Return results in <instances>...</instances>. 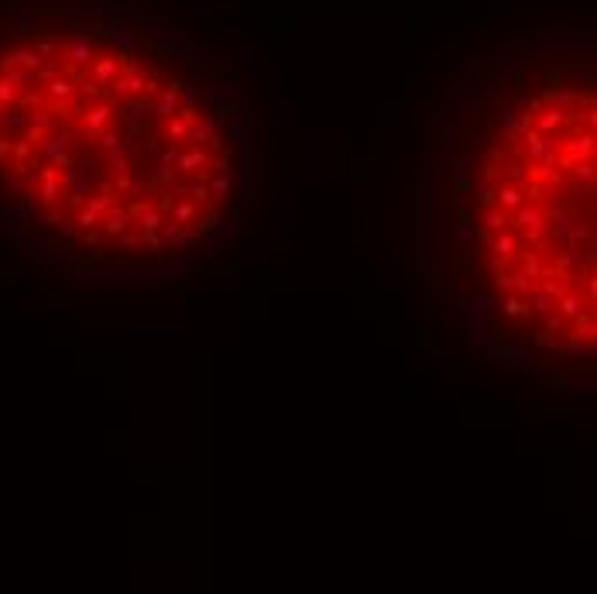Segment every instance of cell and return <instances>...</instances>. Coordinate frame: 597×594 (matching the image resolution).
Instances as JSON below:
<instances>
[{
  "label": "cell",
  "instance_id": "obj_1",
  "mask_svg": "<svg viewBox=\"0 0 597 594\" xmlns=\"http://www.w3.org/2000/svg\"><path fill=\"white\" fill-rule=\"evenodd\" d=\"M73 127H62V131H45L38 138V151L42 158L52 165V169H66L69 165V155H73Z\"/></svg>",
  "mask_w": 597,
  "mask_h": 594
},
{
  "label": "cell",
  "instance_id": "obj_2",
  "mask_svg": "<svg viewBox=\"0 0 597 594\" xmlns=\"http://www.w3.org/2000/svg\"><path fill=\"white\" fill-rule=\"evenodd\" d=\"M209 151L203 148V145H186L179 155H175V172H182V175H192V172H199V169H209Z\"/></svg>",
  "mask_w": 597,
  "mask_h": 594
},
{
  "label": "cell",
  "instance_id": "obj_3",
  "mask_svg": "<svg viewBox=\"0 0 597 594\" xmlns=\"http://www.w3.org/2000/svg\"><path fill=\"white\" fill-rule=\"evenodd\" d=\"M566 124H570V110H556V107H546V103H542V110L532 114V127H535L539 134H556V131H563Z\"/></svg>",
  "mask_w": 597,
  "mask_h": 594
},
{
  "label": "cell",
  "instance_id": "obj_4",
  "mask_svg": "<svg viewBox=\"0 0 597 594\" xmlns=\"http://www.w3.org/2000/svg\"><path fill=\"white\" fill-rule=\"evenodd\" d=\"M103 234L107 237H117V234H124L127 227H131V210L127 206H117V203H110V210L103 213Z\"/></svg>",
  "mask_w": 597,
  "mask_h": 594
},
{
  "label": "cell",
  "instance_id": "obj_5",
  "mask_svg": "<svg viewBox=\"0 0 597 594\" xmlns=\"http://www.w3.org/2000/svg\"><path fill=\"white\" fill-rule=\"evenodd\" d=\"M494 203H498L501 210H518L522 203H529V193H525L522 186L501 182V186H494Z\"/></svg>",
  "mask_w": 597,
  "mask_h": 594
},
{
  "label": "cell",
  "instance_id": "obj_6",
  "mask_svg": "<svg viewBox=\"0 0 597 594\" xmlns=\"http://www.w3.org/2000/svg\"><path fill=\"white\" fill-rule=\"evenodd\" d=\"M559 151H566V165L570 162H590V155H594V131H587V134H580V138H573L566 148H559Z\"/></svg>",
  "mask_w": 597,
  "mask_h": 594
},
{
  "label": "cell",
  "instance_id": "obj_7",
  "mask_svg": "<svg viewBox=\"0 0 597 594\" xmlns=\"http://www.w3.org/2000/svg\"><path fill=\"white\" fill-rule=\"evenodd\" d=\"M199 216H203V210H199V203H192V199H179V203L168 210V220L179 223V227H196Z\"/></svg>",
  "mask_w": 597,
  "mask_h": 594
},
{
  "label": "cell",
  "instance_id": "obj_8",
  "mask_svg": "<svg viewBox=\"0 0 597 594\" xmlns=\"http://www.w3.org/2000/svg\"><path fill=\"white\" fill-rule=\"evenodd\" d=\"M179 275H186V264L182 261H168V264H155V268L134 271V282H158V278H179Z\"/></svg>",
  "mask_w": 597,
  "mask_h": 594
},
{
  "label": "cell",
  "instance_id": "obj_9",
  "mask_svg": "<svg viewBox=\"0 0 597 594\" xmlns=\"http://www.w3.org/2000/svg\"><path fill=\"white\" fill-rule=\"evenodd\" d=\"M542 103H546V107H556V110H573V107L580 103V93L556 86V90H546V93H542Z\"/></svg>",
  "mask_w": 597,
  "mask_h": 594
},
{
  "label": "cell",
  "instance_id": "obj_10",
  "mask_svg": "<svg viewBox=\"0 0 597 594\" xmlns=\"http://www.w3.org/2000/svg\"><path fill=\"white\" fill-rule=\"evenodd\" d=\"M189 127H192V124H189L182 114H172V117H165V121H162V134H165V141H182V145H186Z\"/></svg>",
  "mask_w": 597,
  "mask_h": 594
},
{
  "label": "cell",
  "instance_id": "obj_11",
  "mask_svg": "<svg viewBox=\"0 0 597 594\" xmlns=\"http://www.w3.org/2000/svg\"><path fill=\"white\" fill-rule=\"evenodd\" d=\"M515 223H518L522 230H546V216H542L535 206H529V203H522V206L515 210Z\"/></svg>",
  "mask_w": 597,
  "mask_h": 594
},
{
  "label": "cell",
  "instance_id": "obj_12",
  "mask_svg": "<svg viewBox=\"0 0 597 594\" xmlns=\"http://www.w3.org/2000/svg\"><path fill=\"white\" fill-rule=\"evenodd\" d=\"M498 237H494V254L501 258V261H508L511 254H515V230L511 227H501V230H494Z\"/></svg>",
  "mask_w": 597,
  "mask_h": 594
},
{
  "label": "cell",
  "instance_id": "obj_13",
  "mask_svg": "<svg viewBox=\"0 0 597 594\" xmlns=\"http://www.w3.org/2000/svg\"><path fill=\"white\" fill-rule=\"evenodd\" d=\"M107 169H110L114 175L131 169V155H127V148H124V145H117V148H110V151H107Z\"/></svg>",
  "mask_w": 597,
  "mask_h": 594
},
{
  "label": "cell",
  "instance_id": "obj_14",
  "mask_svg": "<svg viewBox=\"0 0 597 594\" xmlns=\"http://www.w3.org/2000/svg\"><path fill=\"white\" fill-rule=\"evenodd\" d=\"M175 148H162L158 151V169H155V179L162 182V179H168V175H175Z\"/></svg>",
  "mask_w": 597,
  "mask_h": 594
},
{
  "label": "cell",
  "instance_id": "obj_15",
  "mask_svg": "<svg viewBox=\"0 0 597 594\" xmlns=\"http://www.w3.org/2000/svg\"><path fill=\"white\" fill-rule=\"evenodd\" d=\"M162 196H168V199H186V196H189V182L168 175V179H162Z\"/></svg>",
  "mask_w": 597,
  "mask_h": 594
},
{
  "label": "cell",
  "instance_id": "obj_16",
  "mask_svg": "<svg viewBox=\"0 0 597 594\" xmlns=\"http://www.w3.org/2000/svg\"><path fill=\"white\" fill-rule=\"evenodd\" d=\"M559 317H566V320H580L583 317V299H580V295H566V299L559 303Z\"/></svg>",
  "mask_w": 597,
  "mask_h": 594
},
{
  "label": "cell",
  "instance_id": "obj_17",
  "mask_svg": "<svg viewBox=\"0 0 597 594\" xmlns=\"http://www.w3.org/2000/svg\"><path fill=\"white\" fill-rule=\"evenodd\" d=\"M186 199H192V203L206 206V203H209V182H206V179H192V182H189V196H186Z\"/></svg>",
  "mask_w": 597,
  "mask_h": 594
},
{
  "label": "cell",
  "instance_id": "obj_18",
  "mask_svg": "<svg viewBox=\"0 0 597 594\" xmlns=\"http://www.w3.org/2000/svg\"><path fill=\"white\" fill-rule=\"evenodd\" d=\"M501 310H505V317H529V306H525L522 295H505Z\"/></svg>",
  "mask_w": 597,
  "mask_h": 594
},
{
  "label": "cell",
  "instance_id": "obj_19",
  "mask_svg": "<svg viewBox=\"0 0 597 594\" xmlns=\"http://www.w3.org/2000/svg\"><path fill=\"white\" fill-rule=\"evenodd\" d=\"M470 193H477V199H481L484 206L494 203V182H491V179H477V182H470Z\"/></svg>",
  "mask_w": 597,
  "mask_h": 594
},
{
  "label": "cell",
  "instance_id": "obj_20",
  "mask_svg": "<svg viewBox=\"0 0 597 594\" xmlns=\"http://www.w3.org/2000/svg\"><path fill=\"white\" fill-rule=\"evenodd\" d=\"M484 227L494 234V230H501V227H508V216H505V210L501 206H487V213H484Z\"/></svg>",
  "mask_w": 597,
  "mask_h": 594
},
{
  "label": "cell",
  "instance_id": "obj_21",
  "mask_svg": "<svg viewBox=\"0 0 597 594\" xmlns=\"http://www.w3.org/2000/svg\"><path fill=\"white\" fill-rule=\"evenodd\" d=\"M570 227H573V216H570L566 210H556V213H552V237L563 240V237L570 234Z\"/></svg>",
  "mask_w": 597,
  "mask_h": 594
},
{
  "label": "cell",
  "instance_id": "obj_22",
  "mask_svg": "<svg viewBox=\"0 0 597 594\" xmlns=\"http://www.w3.org/2000/svg\"><path fill=\"white\" fill-rule=\"evenodd\" d=\"M97 141H100V148H103V151H110V148L124 145V134H120V131H114V127L107 124V127H103V131L97 134Z\"/></svg>",
  "mask_w": 597,
  "mask_h": 594
},
{
  "label": "cell",
  "instance_id": "obj_23",
  "mask_svg": "<svg viewBox=\"0 0 597 594\" xmlns=\"http://www.w3.org/2000/svg\"><path fill=\"white\" fill-rule=\"evenodd\" d=\"M179 100H182V107H199V86L196 83H182L179 86Z\"/></svg>",
  "mask_w": 597,
  "mask_h": 594
},
{
  "label": "cell",
  "instance_id": "obj_24",
  "mask_svg": "<svg viewBox=\"0 0 597 594\" xmlns=\"http://www.w3.org/2000/svg\"><path fill=\"white\" fill-rule=\"evenodd\" d=\"M470 182H474V175H470V158L463 155V158L457 162V186H460V189H470Z\"/></svg>",
  "mask_w": 597,
  "mask_h": 594
},
{
  "label": "cell",
  "instance_id": "obj_25",
  "mask_svg": "<svg viewBox=\"0 0 597 594\" xmlns=\"http://www.w3.org/2000/svg\"><path fill=\"white\" fill-rule=\"evenodd\" d=\"M220 100H223V93H220V90H206V93H199V103H203L206 110H216V107H220Z\"/></svg>",
  "mask_w": 597,
  "mask_h": 594
},
{
  "label": "cell",
  "instance_id": "obj_26",
  "mask_svg": "<svg viewBox=\"0 0 597 594\" xmlns=\"http://www.w3.org/2000/svg\"><path fill=\"white\" fill-rule=\"evenodd\" d=\"M457 237H460V240H470V237H474V220H470L467 213L457 220Z\"/></svg>",
  "mask_w": 597,
  "mask_h": 594
},
{
  "label": "cell",
  "instance_id": "obj_27",
  "mask_svg": "<svg viewBox=\"0 0 597 594\" xmlns=\"http://www.w3.org/2000/svg\"><path fill=\"white\" fill-rule=\"evenodd\" d=\"M117 244H120L124 251H131V247H138V244H141V230H138V234H131V227H127L124 234H117Z\"/></svg>",
  "mask_w": 597,
  "mask_h": 594
},
{
  "label": "cell",
  "instance_id": "obj_28",
  "mask_svg": "<svg viewBox=\"0 0 597 594\" xmlns=\"http://www.w3.org/2000/svg\"><path fill=\"white\" fill-rule=\"evenodd\" d=\"M477 341H481V334H474V327H470V323H463V327H460V344H463V347H470V344H477Z\"/></svg>",
  "mask_w": 597,
  "mask_h": 594
},
{
  "label": "cell",
  "instance_id": "obj_29",
  "mask_svg": "<svg viewBox=\"0 0 597 594\" xmlns=\"http://www.w3.org/2000/svg\"><path fill=\"white\" fill-rule=\"evenodd\" d=\"M223 127H227V138H230L227 145H230V148H237V145H240V138H244V131H240L237 124H223Z\"/></svg>",
  "mask_w": 597,
  "mask_h": 594
},
{
  "label": "cell",
  "instance_id": "obj_30",
  "mask_svg": "<svg viewBox=\"0 0 597 594\" xmlns=\"http://www.w3.org/2000/svg\"><path fill=\"white\" fill-rule=\"evenodd\" d=\"M416 317H419V323H426V317H429V295H419V299H416Z\"/></svg>",
  "mask_w": 597,
  "mask_h": 594
},
{
  "label": "cell",
  "instance_id": "obj_31",
  "mask_svg": "<svg viewBox=\"0 0 597 594\" xmlns=\"http://www.w3.org/2000/svg\"><path fill=\"white\" fill-rule=\"evenodd\" d=\"M21 227H25L21 220H8V223L0 227V230H4V237H18V234H21Z\"/></svg>",
  "mask_w": 597,
  "mask_h": 594
},
{
  "label": "cell",
  "instance_id": "obj_32",
  "mask_svg": "<svg viewBox=\"0 0 597 594\" xmlns=\"http://www.w3.org/2000/svg\"><path fill=\"white\" fill-rule=\"evenodd\" d=\"M49 299H52L55 306H69V303H73V295H66V292H52Z\"/></svg>",
  "mask_w": 597,
  "mask_h": 594
},
{
  "label": "cell",
  "instance_id": "obj_33",
  "mask_svg": "<svg viewBox=\"0 0 597 594\" xmlns=\"http://www.w3.org/2000/svg\"><path fill=\"white\" fill-rule=\"evenodd\" d=\"M433 354H436L440 361H446V364H453V361H457V351H443V347H436Z\"/></svg>",
  "mask_w": 597,
  "mask_h": 594
},
{
  "label": "cell",
  "instance_id": "obj_34",
  "mask_svg": "<svg viewBox=\"0 0 597 594\" xmlns=\"http://www.w3.org/2000/svg\"><path fill=\"white\" fill-rule=\"evenodd\" d=\"M62 220H66V216H62V213H59V210H52V213H49V216H45V223H49V227H59V223H62Z\"/></svg>",
  "mask_w": 597,
  "mask_h": 594
},
{
  "label": "cell",
  "instance_id": "obj_35",
  "mask_svg": "<svg viewBox=\"0 0 597 594\" xmlns=\"http://www.w3.org/2000/svg\"><path fill=\"white\" fill-rule=\"evenodd\" d=\"M491 388H494V392H508V388H511V382H491Z\"/></svg>",
  "mask_w": 597,
  "mask_h": 594
},
{
  "label": "cell",
  "instance_id": "obj_36",
  "mask_svg": "<svg viewBox=\"0 0 597 594\" xmlns=\"http://www.w3.org/2000/svg\"><path fill=\"white\" fill-rule=\"evenodd\" d=\"M546 412H549V416H566V409H563V406H546Z\"/></svg>",
  "mask_w": 597,
  "mask_h": 594
}]
</instances>
